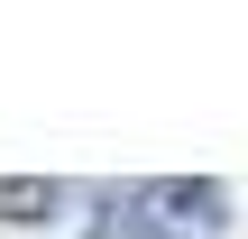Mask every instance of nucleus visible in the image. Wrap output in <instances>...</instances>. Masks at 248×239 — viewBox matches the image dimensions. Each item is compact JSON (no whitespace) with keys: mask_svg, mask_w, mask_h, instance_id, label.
Returning a JSON list of instances; mask_svg holds the SVG:
<instances>
[{"mask_svg":"<svg viewBox=\"0 0 248 239\" xmlns=\"http://www.w3.org/2000/svg\"><path fill=\"white\" fill-rule=\"evenodd\" d=\"M221 230H230L221 184H129L101 203L83 239H221Z\"/></svg>","mask_w":248,"mask_h":239,"instance_id":"1","label":"nucleus"},{"mask_svg":"<svg viewBox=\"0 0 248 239\" xmlns=\"http://www.w3.org/2000/svg\"><path fill=\"white\" fill-rule=\"evenodd\" d=\"M55 184H0V212H46Z\"/></svg>","mask_w":248,"mask_h":239,"instance_id":"2","label":"nucleus"}]
</instances>
